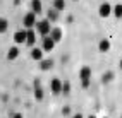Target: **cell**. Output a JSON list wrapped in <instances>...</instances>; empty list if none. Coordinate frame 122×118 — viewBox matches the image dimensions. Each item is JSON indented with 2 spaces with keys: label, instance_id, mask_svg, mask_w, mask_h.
<instances>
[{
  "label": "cell",
  "instance_id": "1",
  "mask_svg": "<svg viewBox=\"0 0 122 118\" xmlns=\"http://www.w3.org/2000/svg\"><path fill=\"white\" fill-rule=\"evenodd\" d=\"M36 29H38V33L41 34V36H48V33H50V29H52V26H50V21H48V19H45V21H40V22H36Z\"/></svg>",
  "mask_w": 122,
  "mask_h": 118
},
{
  "label": "cell",
  "instance_id": "2",
  "mask_svg": "<svg viewBox=\"0 0 122 118\" xmlns=\"http://www.w3.org/2000/svg\"><path fill=\"white\" fill-rule=\"evenodd\" d=\"M22 24L26 26V27L36 26V14L35 12H28L26 15H24V19H22Z\"/></svg>",
  "mask_w": 122,
  "mask_h": 118
},
{
  "label": "cell",
  "instance_id": "3",
  "mask_svg": "<svg viewBox=\"0 0 122 118\" xmlns=\"http://www.w3.org/2000/svg\"><path fill=\"white\" fill-rule=\"evenodd\" d=\"M98 14L102 15V17H108V15L112 14V5L107 4V2L102 4V5H100V9H98Z\"/></svg>",
  "mask_w": 122,
  "mask_h": 118
},
{
  "label": "cell",
  "instance_id": "4",
  "mask_svg": "<svg viewBox=\"0 0 122 118\" xmlns=\"http://www.w3.org/2000/svg\"><path fill=\"white\" fill-rule=\"evenodd\" d=\"M48 36H50L55 43H59L60 39H62V29H59V27H52L50 33H48Z\"/></svg>",
  "mask_w": 122,
  "mask_h": 118
},
{
  "label": "cell",
  "instance_id": "5",
  "mask_svg": "<svg viewBox=\"0 0 122 118\" xmlns=\"http://www.w3.org/2000/svg\"><path fill=\"white\" fill-rule=\"evenodd\" d=\"M55 46V41L50 36H43V51H52Z\"/></svg>",
  "mask_w": 122,
  "mask_h": 118
},
{
  "label": "cell",
  "instance_id": "6",
  "mask_svg": "<svg viewBox=\"0 0 122 118\" xmlns=\"http://www.w3.org/2000/svg\"><path fill=\"white\" fill-rule=\"evenodd\" d=\"M35 41H36V33H35V31H26V41H24V43H26L28 46H33L35 45Z\"/></svg>",
  "mask_w": 122,
  "mask_h": 118
},
{
  "label": "cell",
  "instance_id": "7",
  "mask_svg": "<svg viewBox=\"0 0 122 118\" xmlns=\"http://www.w3.org/2000/svg\"><path fill=\"white\" fill-rule=\"evenodd\" d=\"M50 87H52V92H53V94H60V91H62V82L59 81V79H52Z\"/></svg>",
  "mask_w": 122,
  "mask_h": 118
},
{
  "label": "cell",
  "instance_id": "8",
  "mask_svg": "<svg viewBox=\"0 0 122 118\" xmlns=\"http://www.w3.org/2000/svg\"><path fill=\"white\" fill-rule=\"evenodd\" d=\"M79 77H81V81H89V79H91V68L83 67L79 70Z\"/></svg>",
  "mask_w": 122,
  "mask_h": 118
},
{
  "label": "cell",
  "instance_id": "9",
  "mask_svg": "<svg viewBox=\"0 0 122 118\" xmlns=\"http://www.w3.org/2000/svg\"><path fill=\"white\" fill-rule=\"evenodd\" d=\"M98 50L102 53H107L110 50V41H108V39H102V41L98 43Z\"/></svg>",
  "mask_w": 122,
  "mask_h": 118
},
{
  "label": "cell",
  "instance_id": "10",
  "mask_svg": "<svg viewBox=\"0 0 122 118\" xmlns=\"http://www.w3.org/2000/svg\"><path fill=\"white\" fill-rule=\"evenodd\" d=\"M14 41L15 43H24L26 41V31H17L14 34Z\"/></svg>",
  "mask_w": 122,
  "mask_h": 118
},
{
  "label": "cell",
  "instance_id": "11",
  "mask_svg": "<svg viewBox=\"0 0 122 118\" xmlns=\"http://www.w3.org/2000/svg\"><path fill=\"white\" fill-rule=\"evenodd\" d=\"M41 2H40V0H33V2H31V10H33L35 14H40L41 12Z\"/></svg>",
  "mask_w": 122,
  "mask_h": 118
},
{
  "label": "cell",
  "instance_id": "12",
  "mask_svg": "<svg viewBox=\"0 0 122 118\" xmlns=\"http://www.w3.org/2000/svg\"><path fill=\"white\" fill-rule=\"evenodd\" d=\"M53 9L57 12L64 10V9H66V2H64V0H53Z\"/></svg>",
  "mask_w": 122,
  "mask_h": 118
},
{
  "label": "cell",
  "instance_id": "13",
  "mask_svg": "<svg viewBox=\"0 0 122 118\" xmlns=\"http://www.w3.org/2000/svg\"><path fill=\"white\" fill-rule=\"evenodd\" d=\"M31 57H33L35 60H41V58H43V50L33 48V50H31Z\"/></svg>",
  "mask_w": 122,
  "mask_h": 118
},
{
  "label": "cell",
  "instance_id": "14",
  "mask_svg": "<svg viewBox=\"0 0 122 118\" xmlns=\"http://www.w3.org/2000/svg\"><path fill=\"white\" fill-rule=\"evenodd\" d=\"M35 86H36V89H35V98H36L38 101H41V99H43V89L40 87V84H38V81L35 82Z\"/></svg>",
  "mask_w": 122,
  "mask_h": 118
},
{
  "label": "cell",
  "instance_id": "15",
  "mask_svg": "<svg viewBox=\"0 0 122 118\" xmlns=\"http://www.w3.org/2000/svg\"><path fill=\"white\" fill-rule=\"evenodd\" d=\"M41 64H40V68L41 70H48V68H52L53 67V62L52 60H40Z\"/></svg>",
  "mask_w": 122,
  "mask_h": 118
},
{
  "label": "cell",
  "instance_id": "16",
  "mask_svg": "<svg viewBox=\"0 0 122 118\" xmlns=\"http://www.w3.org/2000/svg\"><path fill=\"white\" fill-rule=\"evenodd\" d=\"M112 12H113V15H115L117 19H120L122 17V4H117L115 7H112Z\"/></svg>",
  "mask_w": 122,
  "mask_h": 118
},
{
  "label": "cell",
  "instance_id": "17",
  "mask_svg": "<svg viewBox=\"0 0 122 118\" xmlns=\"http://www.w3.org/2000/svg\"><path fill=\"white\" fill-rule=\"evenodd\" d=\"M17 57H19V50L14 46V48H10L9 53H7V58H9V60H14V58H17Z\"/></svg>",
  "mask_w": 122,
  "mask_h": 118
},
{
  "label": "cell",
  "instance_id": "18",
  "mask_svg": "<svg viewBox=\"0 0 122 118\" xmlns=\"http://www.w3.org/2000/svg\"><path fill=\"white\" fill-rule=\"evenodd\" d=\"M46 15H48V21H57V19H59V12H57L55 9H50V10H48L46 12Z\"/></svg>",
  "mask_w": 122,
  "mask_h": 118
},
{
  "label": "cell",
  "instance_id": "19",
  "mask_svg": "<svg viewBox=\"0 0 122 118\" xmlns=\"http://www.w3.org/2000/svg\"><path fill=\"white\" fill-rule=\"evenodd\" d=\"M7 27H9V22H7V19L0 17V33H5Z\"/></svg>",
  "mask_w": 122,
  "mask_h": 118
},
{
  "label": "cell",
  "instance_id": "20",
  "mask_svg": "<svg viewBox=\"0 0 122 118\" xmlns=\"http://www.w3.org/2000/svg\"><path fill=\"white\" fill-rule=\"evenodd\" d=\"M102 81H103V82H112V81H113V72H105V74L102 75Z\"/></svg>",
  "mask_w": 122,
  "mask_h": 118
},
{
  "label": "cell",
  "instance_id": "21",
  "mask_svg": "<svg viewBox=\"0 0 122 118\" xmlns=\"http://www.w3.org/2000/svg\"><path fill=\"white\" fill-rule=\"evenodd\" d=\"M60 92H62V94H69V92H71V84H69V82H64Z\"/></svg>",
  "mask_w": 122,
  "mask_h": 118
},
{
  "label": "cell",
  "instance_id": "22",
  "mask_svg": "<svg viewBox=\"0 0 122 118\" xmlns=\"http://www.w3.org/2000/svg\"><path fill=\"white\" fill-rule=\"evenodd\" d=\"M62 115H71V108H69V106H66V108L62 109Z\"/></svg>",
  "mask_w": 122,
  "mask_h": 118
},
{
  "label": "cell",
  "instance_id": "23",
  "mask_svg": "<svg viewBox=\"0 0 122 118\" xmlns=\"http://www.w3.org/2000/svg\"><path fill=\"white\" fill-rule=\"evenodd\" d=\"M81 82H83V87H84V89H86L88 86H89V81H81Z\"/></svg>",
  "mask_w": 122,
  "mask_h": 118
},
{
  "label": "cell",
  "instance_id": "24",
  "mask_svg": "<svg viewBox=\"0 0 122 118\" xmlns=\"http://www.w3.org/2000/svg\"><path fill=\"white\" fill-rule=\"evenodd\" d=\"M12 118H24V116H22L21 113H14V115H12Z\"/></svg>",
  "mask_w": 122,
  "mask_h": 118
},
{
  "label": "cell",
  "instance_id": "25",
  "mask_svg": "<svg viewBox=\"0 0 122 118\" xmlns=\"http://www.w3.org/2000/svg\"><path fill=\"white\" fill-rule=\"evenodd\" d=\"M72 118H83V115H79V113H77V115H74Z\"/></svg>",
  "mask_w": 122,
  "mask_h": 118
},
{
  "label": "cell",
  "instance_id": "26",
  "mask_svg": "<svg viewBox=\"0 0 122 118\" xmlns=\"http://www.w3.org/2000/svg\"><path fill=\"white\" fill-rule=\"evenodd\" d=\"M119 67H120V68H122V58H120V62H119Z\"/></svg>",
  "mask_w": 122,
  "mask_h": 118
},
{
  "label": "cell",
  "instance_id": "27",
  "mask_svg": "<svg viewBox=\"0 0 122 118\" xmlns=\"http://www.w3.org/2000/svg\"><path fill=\"white\" fill-rule=\"evenodd\" d=\"M19 2H21V0H14V4H15V5H17V4H19Z\"/></svg>",
  "mask_w": 122,
  "mask_h": 118
},
{
  "label": "cell",
  "instance_id": "28",
  "mask_svg": "<svg viewBox=\"0 0 122 118\" xmlns=\"http://www.w3.org/2000/svg\"><path fill=\"white\" fill-rule=\"evenodd\" d=\"M88 118H96V116H95V115H91V116H88Z\"/></svg>",
  "mask_w": 122,
  "mask_h": 118
},
{
  "label": "cell",
  "instance_id": "29",
  "mask_svg": "<svg viewBox=\"0 0 122 118\" xmlns=\"http://www.w3.org/2000/svg\"><path fill=\"white\" fill-rule=\"evenodd\" d=\"M103 118H107V116H103Z\"/></svg>",
  "mask_w": 122,
  "mask_h": 118
},
{
  "label": "cell",
  "instance_id": "30",
  "mask_svg": "<svg viewBox=\"0 0 122 118\" xmlns=\"http://www.w3.org/2000/svg\"><path fill=\"white\" fill-rule=\"evenodd\" d=\"M120 118H122V116H120Z\"/></svg>",
  "mask_w": 122,
  "mask_h": 118
}]
</instances>
